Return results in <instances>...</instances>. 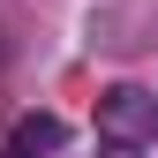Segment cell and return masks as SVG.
Returning <instances> with one entry per match:
<instances>
[{"label":"cell","mask_w":158,"mask_h":158,"mask_svg":"<svg viewBox=\"0 0 158 158\" xmlns=\"http://www.w3.org/2000/svg\"><path fill=\"white\" fill-rule=\"evenodd\" d=\"M98 143H158V90L143 83H113L98 90Z\"/></svg>","instance_id":"6da1fadb"},{"label":"cell","mask_w":158,"mask_h":158,"mask_svg":"<svg viewBox=\"0 0 158 158\" xmlns=\"http://www.w3.org/2000/svg\"><path fill=\"white\" fill-rule=\"evenodd\" d=\"M60 151H68V121L60 113H23L8 128V143H0V158H60Z\"/></svg>","instance_id":"7a4b0ae2"},{"label":"cell","mask_w":158,"mask_h":158,"mask_svg":"<svg viewBox=\"0 0 158 158\" xmlns=\"http://www.w3.org/2000/svg\"><path fill=\"white\" fill-rule=\"evenodd\" d=\"M98 158H143L135 143H98Z\"/></svg>","instance_id":"3957f363"}]
</instances>
